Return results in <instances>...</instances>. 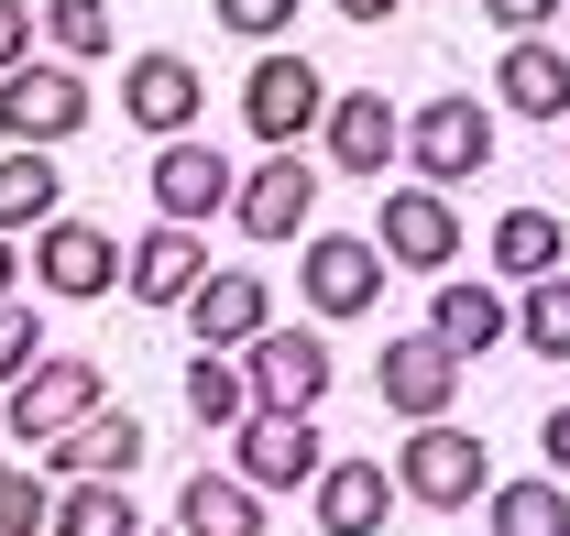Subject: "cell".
<instances>
[{"label": "cell", "mask_w": 570, "mask_h": 536, "mask_svg": "<svg viewBox=\"0 0 570 536\" xmlns=\"http://www.w3.org/2000/svg\"><path fill=\"white\" fill-rule=\"evenodd\" d=\"M483 482H494V449H483L472 427H450V416H428L417 438L395 449V493H406L417 515H461V504H483Z\"/></svg>", "instance_id": "1"}, {"label": "cell", "mask_w": 570, "mask_h": 536, "mask_svg": "<svg viewBox=\"0 0 570 536\" xmlns=\"http://www.w3.org/2000/svg\"><path fill=\"white\" fill-rule=\"evenodd\" d=\"M395 153H417V187H472L483 165H494V99H417V121Z\"/></svg>", "instance_id": "2"}, {"label": "cell", "mask_w": 570, "mask_h": 536, "mask_svg": "<svg viewBox=\"0 0 570 536\" xmlns=\"http://www.w3.org/2000/svg\"><path fill=\"white\" fill-rule=\"evenodd\" d=\"M0 132L33 142V153H56V142L88 132V77L67 56H22V67L0 77Z\"/></svg>", "instance_id": "3"}, {"label": "cell", "mask_w": 570, "mask_h": 536, "mask_svg": "<svg viewBox=\"0 0 570 536\" xmlns=\"http://www.w3.org/2000/svg\"><path fill=\"white\" fill-rule=\"evenodd\" d=\"M296 285H307L318 329H341V318H373V307H384V252H373L362 230H307V252H296Z\"/></svg>", "instance_id": "4"}, {"label": "cell", "mask_w": 570, "mask_h": 536, "mask_svg": "<svg viewBox=\"0 0 570 536\" xmlns=\"http://www.w3.org/2000/svg\"><path fill=\"white\" fill-rule=\"evenodd\" d=\"M318 110H330V88H318V67H307V56H285V44L242 77V132L264 142V153H296V142L318 132Z\"/></svg>", "instance_id": "5"}, {"label": "cell", "mask_w": 570, "mask_h": 536, "mask_svg": "<svg viewBox=\"0 0 570 536\" xmlns=\"http://www.w3.org/2000/svg\"><path fill=\"white\" fill-rule=\"evenodd\" d=\"M242 384H253V405L318 416V405H330V339L318 329H253L242 339Z\"/></svg>", "instance_id": "6"}, {"label": "cell", "mask_w": 570, "mask_h": 536, "mask_svg": "<svg viewBox=\"0 0 570 536\" xmlns=\"http://www.w3.org/2000/svg\"><path fill=\"white\" fill-rule=\"evenodd\" d=\"M230 219H242V241H307V219H318V165H307V153H264V165H242Z\"/></svg>", "instance_id": "7"}, {"label": "cell", "mask_w": 570, "mask_h": 536, "mask_svg": "<svg viewBox=\"0 0 570 536\" xmlns=\"http://www.w3.org/2000/svg\"><path fill=\"white\" fill-rule=\"evenodd\" d=\"M22 274H33L45 296L88 307V296H110V285H121V241H110L99 219H67V208H56V219L33 230V264H22Z\"/></svg>", "instance_id": "8"}, {"label": "cell", "mask_w": 570, "mask_h": 536, "mask_svg": "<svg viewBox=\"0 0 570 536\" xmlns=\"http://www.w3.org/2000/svg\"><path fill=\"white\" fill-rule=\"evenodd\" d=\"M373 252L406 264V274H450V264H461V208H450V187H384Z\"/></svg>", "instance_id": "9"}, {"label": "cell", "mask_w": 570, "mask_h": 536, "mask_svg": "<svg viewBox=\"0 0 570 536\" xmlns=\"http://www.w3.org/2000/svg\"><path fill=\"white\" fill-rule=\"evenodd\" d=\"M230 449H242V482L253 493H296L307 470H318V416H285V405H242L230 416Z\"/></svg>", "instance_id": "10"}, {"label": "cell", "mask_w": 570, "mask_h": 536, "mask_svg": "<svg viewBox=\"0 0 570 536\" xmlns=\"http://www.w3.org/2000/svg\"><path fill=\"white\" fill-rule=\"evenodd\" d=\"M121 110H132L142 142H187V132H198V110H209V88H198V67H187L176 44H154V56L121 67Z\"/></svg>", "instance_id": "11"}, {"label": "cell", "mask_w": 570, "mask_h": 536, "mask_svg": "<svg viewBox=\"0 0 570 536\" xmlns=\"http://www.w3.org/2000/svg\"><path fill=\"white\" fill-rule=\"evenodd\" d=\"M142 416H121V405H88L77 427H56L45 438V482H132L142 470Z\"/></svg>", "instance_id": "12"}, {"label": "cell", "mask_w": 570, "mask_h": 536, "mask_svg": "<svg viewBox=\"0 0 570 536\" xmlns=\"http://www.w3.org/2000/svg\"><path fill=\"white\" fill-rule=\"evenodd\" d=\"M230 187H242V165H230V153H209L198 132L154 153V219H176V230H209V219H230Z\"/></svg>", "instance_id": "13"}, {"label": "cell", "mask_w": 570, "mask_h": 536, "mask_svg": "<svg viewBox=\"0 0 570 536\" xmlns=\"http://www.w3.org/2000/svg\"><path fill=\"white\" fill-rule=\"evenodd\" d=\"M88 405H110L99 361H77V350L56 361V350H45V361H33V373L11 384V438H22V449H45V438H56V427H77Z\"/></svg>", "instance_id": "14"}, {"label": "cell", "mask_w": 570, "mask_h": 536, "mask_svg": "<svg viewBox=\"0 0 570 536\" xmlns=\"http://www.w3.org/2000/svg\"><path fill=\"white\" fill-rule=\"evenodd\" d=\"M373 395L395 405L406 427H428V416H450V405H461V361H450L428 329H406V339H384V350H373Z\"/></svg>", "instance_id": "15"}, {"label": "cell", "mask_w": 570, "mask_h": 536, "mask_svg": "<svg viewBox=\"0 0 570 536\" xmlns=\"http://www.w3.org/2000/svg\"><path fill=\"white\" fill-rule=\"evenodd\" d=\"M307 504H318V536H384V515H395V470H384V460H318V470H307Z\"/></svg>", "instance_id": "16"}, {"label": "cell", "mask_w": 570, "mask_h": 536, "mask_svg": "<svg viewBox=\"0 0 570 536\" xmlns=\"http://www.w3.org/2000/svg\"><path fill=\"white\" fill-rule=\"evenodd\" d=\"M318 121H330V165H341V176H384L395 142H406V110H395L384 88H341Z\"/></svg>", "instance_id": "17"}, {"label": "cell", "mask_w": 570, "mask_h": 536, "mask_svg": "<svg viewBox=\"0 0 570 536\" xmlns=\"http://www.w3.org/2000/svg\"><path fill=\"white\" fill-rule=\"evenodd\" d=\"M198 274H209V241H198V230H176V219H154L132 252H121V285H132L142 307H187V296H198Z\"/></svg>", "instance_id": "18"}, {"label": "cell", "mask_w": 570, "mask_h": 536, "mask_svg": "<svg viewBox=\"0 0 570 536\" xmlns=\"http://www.w3.org/2000/svg\"><path fill=\"white\" fill-rule=\"evenodd\" d=\"M187 329L198 350H242L253 329H275V296H264V274H198V296H187Z\"/></svg>", "instance_id": "19"}, {"label": "cell", "mask_w": 570, "mask_h": 536, "mask_svg": "<svg viewBox=\"0 0 570 536\" xmlns=\"http://www.w3.org/2000/svg\"><path fill=\"white\" fill-rule=\"evenodd\" d=\"M494 99L515 110V121H570V56L549 44V33H504V77Z\"/></svg>", "instance_id": "20"}, {"label": "cell", "mask_w": 570, "mask_h": 536, "mask_svg": "<svg viewBox=\"0 0 570 536\" xmlns=\"http://www.w3.org/2000/svg\"><path fill=\"white\" fill-rule=\"evenodd\" d=\"M428 339H439L450 361H483V350H504V296H494V285H472V274H450V285L428 296Z\"/></svg>", "instance_id": "21"}, {"label": "cell", "mask_w": 570, "mask_h": 536, "mask_svg": "<svg viewBox=\"0 0 570 536\" xmlns=\"http://www.w3.org/2000/svg\"><path fill=\"white\" fill-rule=\"evenodd\" d=\"M176 536H264V493L242 470H198L176 493Z\"/></svg>", "instance_id": "22"}, {"label": "cell", "mask_w": 570, "mask_h": 536, "mask_svg": "<svg viewBox=\"0 0 570 536\" xmlns=\"http://www.w3.org/2000/svg\"><path fill=\"white\" fill-rule=\"evenodd\" d=\"M570 264V230L549 219V208H504L494 219V274H515V285H538V274Z\"/></svg>", "instance_id": "23"}, {"label": "cell", "mask_w": 570, "mask_h": 536, "mask_svg": "<svg viewBox=\"0 0 570 536\" xmlns=\"http://www.w3.org/2000/svg\"><path fill=\"white\" fill-rule=\"evenodd\" d=\"M483 515H494V536H570V482H483Z\"/></svg>", "instance_id": "24"}, {"label": "cell", "mask_w": 570, "mask_h": 536, "mask_svg": "<svg viewBox=\"0 0 570 536\" xmlns=\"http://www.w3.org/2000/svg\"><path fill=\"white\" fill-rule=\"evenodd\" d=\"M56 198H67V187H56V153L11 142V153H0V230H45Z\"/></svg>", "instance_id": "25"}, {"label": "cell", "mask_w": 570, "mask_h": 536, "mask_svg": "<svg viewBox=\"0 0 570 536\" xmlns=\"http://www.w3.org/2000/svg\"><path fill=\"white\" fill-rule=\"evenodd\" d=\"M45 536H142V515H132V493H121V482H56Z\"/></svg>", "instance_id": "26"}, {"label": "cell", "mask_w": 570, "mask_h": 536, "mask_svg": "<svg viewBox=\"0 0 570 536\" xmlns=\"http://www.w3.org/2000/svg\"><path fill=\"white\" fill-rule=\"evenodd\" d=\"M515 339H527L538 361H570V274H538V285H515Z\"/></svg>", "instance_id": "27"}, {"label": "cell", "mask_w": 570, "mask_h": 536, "mask_svg": "<svg viewBox=\"0 0 570 536\" xmlns=\"http://www.w3.org/2000/svg\"><path fill=\"white\" fill-rule=\"evenodd\" d=\"M242 405H253L242 361H230V350H198V361H187V416H198V427H230Z\"/></svg>", "instance_id": "28"}, {"label": "cell", "mask_w": 570, "mask_h": 536, "mask_svg": "<svg viewBox=\"0 0 570 536\" xmlns=\"http://www.w3.org/2000/svg\"><path fill=\"white\" fill-rule=\"evenodd\" d=\"M33 22H45V44H56L67 67H88V56H110V0H45Z\"/></svg>", "instance_id": "29"}, {"label": "cell", "mask_w": 570, "mask_h": 536, "mask_svg": "<svg viewBox=\"0 0 570 536\" xmlns=\"http://www.w3.org/2000/svg\"><path fill=\"white\" fill-rule=\"evenodd\" d=\"M45 515H56V482L22 460H0V536H45Z\"/></svg>", "instance_id": "30"}, {"label": "cell", "mask_w": 570, "mask_h": 536, "mask_svg": "<svg viewBox=\"0 0 570 536\" xmlns=\"http://www.w3.org/2000/svg\"><path fill=\"white\" fill-rule=\"evenodd\" d=\"M45 361V307H22V296H0V384H22Z\"/></svg>", "instance_id": "31"}, {"label": "cell", "mask_w": 570, "mask_h": 536, "mask_svg": "<svg viewBox=\"0 0 570 536\" xmlns=\"http://www.w3.org/2000/svg\"><path fill=\"white\" fill-rule=\"evenodd\" d=\"M209 11H219V33H253V44H275L296 22V0H209Z\"/></svg>", "instance_id": "32"}, {"label": "cell", "mask_w": 570, "mask_h": 536, "mask_svg": "<svg viewBox=\"0 0 570 536\" xmlns=\"http://www.w3.org/2000/svg\"><path fill=\"white\" fill-rule=\"evenodd\" d=\"M33 44H45V22H33V11H22V0H0V77L22 67V56H33Z\"/></svg>", "instance_id": "33"}, {"label": "cell", "mask_w": 570, "mask_h": 536, "mask_svg": "<svg viewBox=\"0 0 570 536\" xmlns=\"http://www.w3.org/2000/svg\"><path fill=\"white\" fill-rule=\"evenodd\" d=\"M483 22H494V33H549L560 0H483Z\"/></svg>", "instance_id": "34"}, {"label": "cell", "mask_w": 570, "mask_h": 536, "mask_svg": "<svg viewBox=\"0 0 570 536\" xmlns=\"http://www.w3.org/2000/svg\"><path fill=\"white\" fill-rule=\"evenodd\" d=\"M538 449H549V482H570V405L538 416Z\"/></svg>", "instance_id": "35"}, {"label": "cell", "mask_w": 570, "mask_h": 536, "mask_svg": "<svg viewBox=\"0 0 570 536\" xmlns=\"http://www.w3.org/2000/svg\"><path fill=\"white\" fill-rule=\"evenodd\" d=\"M330 11H341V22H395L406 0H330Z\"/></svg>", "instance_id": "36"}, {"label": "cell", "mask_w": 570, "mask_h": 536, "mask_svg": "<svg viewBox=\"0 0 570 536\" xmlns=\"http://www.w3.org/2000/svg\"><path fill=\"white\" fill-rule=\"evenodd\" d=\"M11 285H22V252H11V230H0V296H11Z\"/></svg>", "instance_id": "37"}, {"label": "cell", "mask_w": 570, "mask_h": 536, "mask_svg": "<svg viewBox=\"0 0 570 536\" xmlns=\"http://www.w3.org/2000/svg\"><path fill=\"white\" fill-rule=\"evenodd\" d=\"M142 536H154V526H142ZM165 536H176V526H165Z\"/></svg>", "instance_id": "38"}]
</instances>
